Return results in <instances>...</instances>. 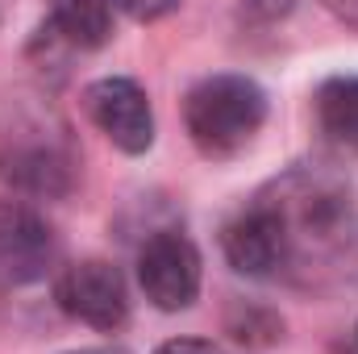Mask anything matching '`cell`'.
Wrapping results in <instances>:
<instances>
[{
  "mask_svg": "<svg viewBox=\"0 0 358 354\" xmlns=\"http://www.w3.org/2000/svg\"><path fill=\"white\" fill-rule=\"evenodd\" d=\"M287 229V275L321 279L325 271L350 267L358 246V217L350 192L313 171H287L267 187Z\"/></svg>",
  "mask_w": 358,
  "mask_h": 354,
  "instance_id": "cell-1",
  "label": "cell"
},
{
  "mask_svg": "<svg viewBox=\"0 0 358 354\" xmlns=\"http://www.w3.org/2000/svg\"><path fill=\"white\" fill-rule=\"evenodd\" d=\"M267 121V92L250 76H208L183 96V129L204 159L242 155Z\"/></svg>",
  "mask_w": 358,
  "mask_h": 354,
  "instance_id": "cell-2",
  "label": "cell"
},
{
  "mask_svg": "<svg viewBox=\"0 0 358 354\" xmlns=\"http://www.w3.org/2000/svg\"><path fill=\"white\" fill-rule=\"evenodd\" d=\"M55 300L71 321L100 330V334H117L129 321V288L121 271L104 259L67 263L55 279Z\"/></svg>",
  "mask_w": 358,
  "mask_h": 354,
  "instance_id": "cell-3",
  "label": "cell"
},
{
  "mask_svg": "<svg viewBox=\"0 0 358 354\" xmlns=\"http://www.w3.org/2000/svg\"><path fill=\"white\" fill-rule=\"evenodd\" d=\"M59 259V238L50 221L25 200H0V292H21L42 283Z\"/></svg>",
  "mask_w": 358,
  "mask_h": 354,
  "instance_id": "cell-4",
  "label": "cell"
},
{
  "mask_svg": "<svg viewBox=\"0 0 358 354\" xmlns=\"http://www.w3.org/2000/svg\"><path fill=\"white\" fill-rule=\"evenodd\" d=\"M221 250L229 267L246 279H279L287 275V229L267 192H259L238 217L221 229Z\"/></svg>",
  "mask_w": 358,
  "mask_h": 354,
  "instance_id": "cell-5",
  "label": "cell"
},
{
  "mask_svg": "<svg viewBox=\"0 0 358 354\" xmlns=\"http://www.w3.org/2000/svg\"><path fill=\"white\" fill-rule=\"evenodd\" d=\"M138 283L163 313H183L200 296V250L179 229H155L138 250Z\"/></svg>",
  "mask_w": 358,
  "mask_h": 354,
  "instance_id": "cell-6",
  "label": "cell"
},
{
  "mask_svg": "<svg viewBox=\"0 0 358 354\" xmlns=\"http://www.w3.org/2000/svg\"><path fill=\"white\" fill-rule=\"evenodd\" d=\"M88 121L125 155H146L155 146V108L150 96L129 76H104L84 88Z\"/></svg>",
  "mask_w": 358,
  "mask_h": 354,
  "instance_id": "cell-7",
  "label": "cell"
},
{
  "mask_svg": "<svg viewBox=\"0 0 358 354\" xmlns=\"http://www.w3.org/2000/svg\"><path fill=\"white\" fill-rule=\"evenodd\" d=\"M0 183L17 196H63L71 187V159L50 142H17L0 150Z\"/></svg>",
  "mask_w": 358,
  "mask_h": 354,
  "instance_id": "cell-8",
  "label": "cell"
},
{
  "mask_svg": "<svg viewBox=\"0 0 358 354\" xmlns=\"http://www.w3.org/2000/svg\"><path fill=\"white\" fill-rule=\"evenodd\" d=\"M50 21L46 29L63 38L71 50H100L113 38V4L108 0H46Z\"/></svg>",
  "mask_w": 358,
  "mask_h": 354,
  "instance_id": "cell-9",
  "label": "cell"
},
{
  "mask_svg": "<svg viewBox=\"0 0 358 354\" xmlns=\"http://www.w3.org/2000/svg\"><path fill=\"white\" fill-rule=\"evenodd\" d=\"M317 121L321 129L358 155V76H334L317 92Z\"/></svg>",
  "mask_w": 358,
  "mask_h": 354,
  "instance_id": "cell-10",
  "label": "cell"
},
{
  "mask_svg": "<svg viewBox=\"0 0 358 354\" xmlns=\"http://www.w3.org/2000/svg\"><path fill=\"white\" fill-rule=\"evenodd\" d=\"M117 13H125L129 21H142V25H150V21H163L167 13H176L179 0H108Z\"/></svg>",
  "mask_w": 358,
  "mask_h": 354,
  "instance_id": "cell-11",
  "label": "cell"
},
{
  "mask_svg": "<svg viewBox=\"0 0 358 354\" xmlns=\"http://www.w3.org/2000/svg\"><path fill=\"white\" fill-rule=\"evenodd\" d=\"M155 354H225V351L213 346V342H204V338H171V342H163Z\"/></svg>",
  "mask_w": 358,
  "mask_h": 354,
  "instance_id": "cell-12",
  "label": "cell"
},
{
  "mask_svg": "<svg viewBox=\"0 0 358 354\" xmlns=\"http://www.w3.org/2000/svg\"><path fill=\"white\" fill-rule=\"evenodd\" d=\"M317 4H321L329 17H338L346 29H355L358 34V0H317Z\"/></svg>",
  "mask_w": 358,
  "mask_h": 354,
  "instance_id": "cell-13",
  "label": "cell"
},
{
  "mask_svg": "<svg viewBox=\"0 0 358 354\" xmlns=\"http://www.w3.org/2000/svg\"><path fill=\"white\" fill-rule=\"evenodd\" d=\"M67 354H129V351H121V346H100V351H67Z\"/></svg>",
  "mask_w": 358,
  "mask_h": 354,
  "instance_id": "cell-14",
  "label": "cell"
},
{
  "mask_svg": "<svg viewBox=\"0 0 358 354\" xmlns=\"http://www.w3.org/2000/svg\"><path fill=\"white\" fill-rule=\"evenodd\" d=\"M355 342H358V330H355Z\"/></svg>",
  "mask_w": 358,
  "mask_h": 354,
  "instance_id": "cell-15",
  "label": "cell"
}]
</instances>
